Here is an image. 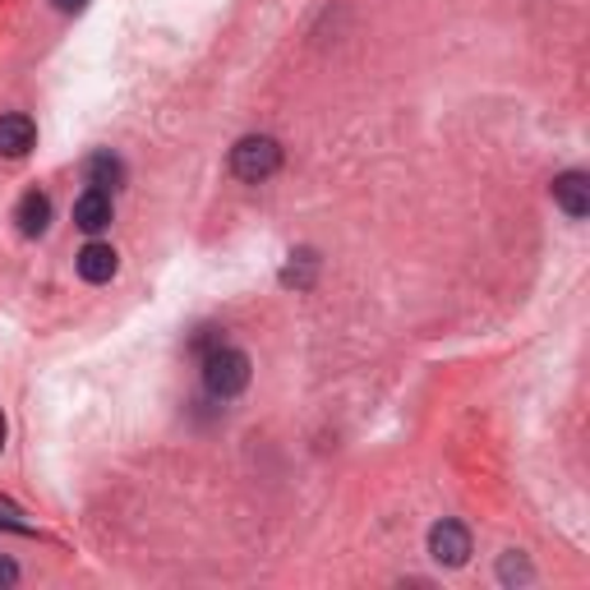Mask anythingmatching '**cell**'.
Listing matches in <instances>:
<instances>
[{
	"label": "cell",
	"instance_id": "6da1fadb",
	"mask_svg": "<svg viewBox=\"0 0 590 590\" xmlns=\"http://www.w3.org/2000/svg\"><path fill=\"white\" fill-rule=\"evenodd\" d=\"M250 356L235 351V346H212V351L204 356V387L212 392L217 402H231L240 397V392L250 387Z\"/></svg>",
	"mask_w": 590,
	"mask_h": 590
},
{
	"label": "cell",
	"instance_id": "7a4b0ae2",
	"mask_svg": "<svg viewBox=\"0 0 590 590\" xmlns=\"http://www.w3.org/2000/svg\"><path fill=\"white\" fill-rule=\"evenodd\" d=\"M231 171L240 181H250V185L277 176L281 171V143L273 135H245L231 148Z\"/></svg>",
	"mask_w": 590,
	"mask_h": 590
},
{
	"label": "cell",
	"instance_id": "3957f363",
	"mask_svg": "<svg viewBox=\"0 0 590 590\" xmlns=\"http://www.w3.org/2000/svg\"><path fill=\"white\" fill-rule=\"evenodd\" d=\"M429 554H433V563H443V567H466V558H471V531L462 527V521L443 517L439 527L429 531Z\"/></svg>",
	"mask_w": 590,
	"mask_h": 590
},
{
	"label": "cell",
	"instance_id": "277c9868",
	"mask_svg": "<svg viewBox=\"0 0 590 590\" xmlns=\"http://www.w3.org/2000/svg\"><path fill=\"white\" fill-rule=\"evenodd\" d=\"M554 204L572 217V222L590 217V176L586 171H563V176H554Z\"/></svg>",
	"mask_w": 590,
	"mask_h": 590
},
{
	"label": "cell",
	"instance_id": "5b68a950",
	"mask_svg": "<svg viewBox=\"0 0 590 590\" xmlns=\"http://www.w3.org/2000/svg\"><path fill=\"white\" fill-rule=\"evenodd\" d=\"M74 227L89 231V235L112 227V194H106V189H83L74 199Z\"/></svg>",
	"mask_w": 590,
	"mask_h": 590
},
{
	"label": "cell",
	"instance_id": "8992f818",
	"mask_svg": "<svg viewBox=\"0 0 590 590\" xmlns=\"http://www.w3.org/2000/svg\"><path fill=\"white\" fill-rule=\"evenodd\" d=\"M74 268L83 281H93V287H102V281H112L116 268H120V258L112 245H102V240H93V245H83L79 258H74Z\"/></svg>",
	"mask_w": 590,
	"mask_h": 590
},
{
	"label": "cell",
	"instance_id": "52a82bcc",
	"mask_svg": "<svg viewBox=\"0 0 590 590\" xmlns=\"http://www.w3.org/2000/svg\"><path fill=\"white\" fill-rule=\"evenodd\" d=\"M33 143H37V125L24 112L0 116V158H28Z\"/></svg>",
	"mask_w": 590,
	"mask_h": 590
},
{
	"label": "cell",
	"instance_id": "ba28073f",
	"mask_svg": "<svg viewBox=\"0 0 590 590\" xmlns=\"http://www.w3.org/2000/svg\"><path fill=\"white\" fill-rule=\"evenodd\" d=\"M83 185H89V189H106V194H116V189L125 185V162L116 158L112 148L93 152V158L83 162Z\"/></svg>",
	"mask_w": 590,
	"mask_h": 590
},
{
	"label": "cell",
	"instance_id": "9c48e42d",
	"mask_svg": "<svg viewBox=\"0 0 590 590\" xmlns=\"http://www.w3.org/2000/svg\"><path fill=\"white\" fill-rule=\"evenodd\" d=\"M14 222H19L24 235H42L51 227V199L42 189H28L24 199H19V208H14Z\"/></svg>",
	"mask_w": 590,
	"mask_h": 590
},
{
	"label": "cell",
	"instance_id": "30bf717a",
	"mask_svg": "<svg viewBox=\"0 0 590 590\" xmlns=\"http://www.w3.org/2000/svg\"><path fill=\"white\" fill-rule=\"evenodd\" d=\"M314 273H319V258L310 250L291 254V264L281 268V287H296V291H310L314 287Z\"/></svg>",
	"mask_w": 590,
	"mask_h": 590
},
{
	"label": "cell",
	"instance_id": "8fae6325",
	"mask_svg": "<svg viewBox=\"0 0 590 590\" xmlns=\"http://www.w3.org/2000/svg\"><path fill=\"white\" fill-rule=\"evenodd\" d=\"M535 572H531V563H527V554H517V549H508L498 558V581L502 586H527Z\"/></svg>",
	"mask_w": 590,
	"mask_h": 590
},
{
	"label": "cell",
	"instance_id": "7c38bea8",
	"mask_svg": "<svg viewBox=\"0 0 590 590\" xmlns=\"http://www.w3.org/2000/svg\"><path fill=\"white\" fill-rule=\"evenodd\" d=\"M14 581H19V567H14V558L0 554V586H14Z\"/></svg>",
	"mask_w": 590,
	"mask_h": 590
},
{
	"label": "cell",
	"instance_id": "4fadbf2b",
	"mask_svg": "<svg viewBox=\"0 0 590 590\" xmlns=\"http://www.w3.org/2000/svg\"><path fill=\"white\" fill-rule=\"evenodd\" d=\"M56 10L60 14H79V10H89V0H56Z\"/></svg>",
	"mask_w": 590,
	"mask_h": 590
},
{
	"label": "cell",
	"instance_id": "5bb4252c",
	"mask_svg": "<svg viewBox=\"0 0 590 590\" xmlns=\"http://www.w3.org/2000/svg\"><path fill=\"white\" fill-rule=\"evenodd\" d=\"M0 531H14V535H33V527H24V521H10V517H0Z\"/></svg>",
	"mask_w": 590,
	"mask_h": 590
},
{
	"label": "cell",
	"instance_id": "9a60e30c",
	"mask_svg": "<svg viewBox=\"0 0 590 590\" xmlns=\"http://www.w3.org/2000/svg\"><path fill=\"white\" fill-rule=\"evenodd\" d=\"M0 448H5V415H0Z\"/></svg>",
	"mask_w": 590,
	"mask_h": 590
}]
</instances>
